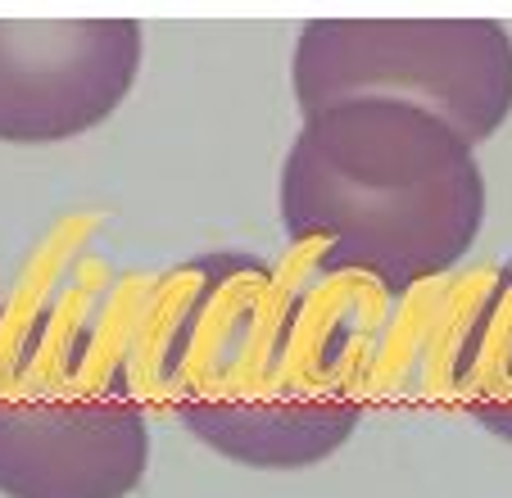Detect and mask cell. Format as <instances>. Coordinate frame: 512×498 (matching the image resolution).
Segmentation results:
<instances>
[{
	"mask_svg": "<svg viewBox=\"0 0 512 498\" xmlns=\"http://www.w3.org/2000/svg\"><path fill=\"white\" fill-rule=\"evenodd\" d=\"M485 222L472 145L399 100H340L304 118L281 163V227L318 245V277H368L390 299L467 259Z\"/></svg>",
	"mask_w": 512,
	"mask_h": 498,
	"instance_id": "7a4b0ae2",
	"label": "cell"
},
{
	"mask_svg": "<svg viewBox=\"0 0 512 498\" xmlns=\"http://www.w3.org/2000/svg\"><path fill=\"white\" fill-rule=\"evenodd\" d=\"M290 73L304 118L340 100H399L476 145L512 114V37L494 19H313Z\"/></svg>",
	"mask_w": 512,
	"mask_h": 498,
	"instance_id": "277c9868",
	"label": "cell"
},
{
	"mask_svg": "<svg viewBox=\"0 0 512 498\" xmlns=\"http://www.w3.org/2000/svg\"><path fill=\"white\" fill-rule=\"evenodd\" d=\"M449 390L485 431L512 444V263L476 295L458 326Z\"/></svg>",
	"mask_w": 512,
	"mask_h": 498,
	"instance_id": "8992f818",
	"label": "cell"
},
{
	"mask_svg": "<svg viewBox=\"0 0 512 498\" xmlns=\"http://www.w3.org/2000/svg\"><path fill=\"white\" fill-rule=\"evenodd\" d=\"M141 73L132 19H0V141L50 145L100 127Z\"/></svg>",
	"mask_w": 512,
	"mask_h": 498,
	"instance_id": "5b68a950",
	"label": "cell"
},
{
	"mask_svg": "<svg viewBox=\"0 0 512 498\" xmlns=\"http://www.w3.org/2000/svg\"><path fill=\"white\" fill-rule=\"evenodd\" d=\"M155 381L213 453L263 471L313 467L363 417L368 331L331 277L223 249L177 272Z\"/></svg>",
	"mask_w": 512,
	"mask_h": 498,
	"instance_id": "6da1fadb",
	"label": "cell"
},
{
	"mask_svg": "<svg viewBox=\"0 0 512 498\" xmlns=\"http://www.w3.org/2000/svg\"><path fill=\"white\" fill-rule=\"evenodd\" d=\"M150 422L91 317L46 308L0 349V494L127 498L145 476Z\"/></svg>",
	"mask_w": 512,
	"mask_h": 498,
	"instance_id": "3957f363",
	"label": "cell"
}]
</instances>
